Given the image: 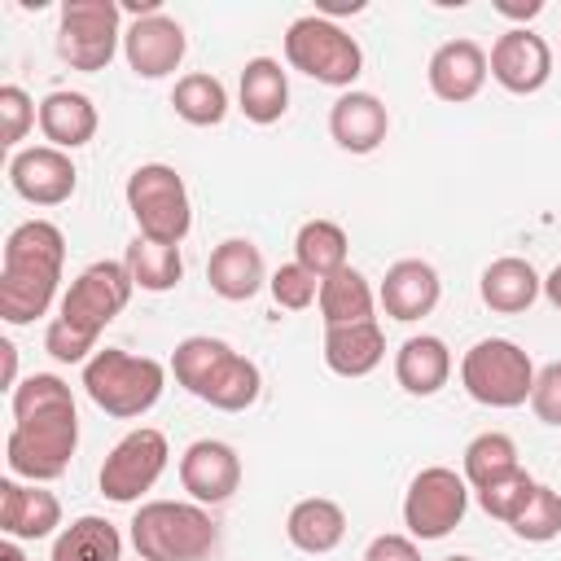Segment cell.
<instances>
[{
    "instance_id": "cell-1",
    "label": "cell",
    "mask_w": 561,
    "mask_h": 561,
    "mask_svg": "<svg viewBox=\"0 0 561 561\" xmlns=\"http://www.w3.org/2000/svg\"><path fill=\"white\" fill-rule=\"evenodd\" d=\"M13 430L4 438V465L22 482H57L79 447L75 394L53 373H31L9 394Z\"/></svg>"
},
{
    "instance_id": "cell-2",
    "label": "cell",
    "mask_w": 561,
    "mask_h": 561,
    "mask_svg": "<svg viewBox=\"0 0 561 561\" xmlns=\"http://www.w3.org/2000/svg\"><path fill=\"white\" fill-rule=\"evenodd\" d=\"M131 289L136 280L127 263H114V259L88 263L61 294V307L44 329V351L57 364H88L96 355L101 329L131 302Z\"/></svg>"
},
{
    "instance_id": "cell-3",
    "label": "cell",
    "mask_w": 561,
    "mask_h": 561,
    "mask_svg": "<svg viewBox=\"0 0 561 561\" xmlns=\"http://www.w3.org/2000/svg\"><path fill=\"white\" fill-rule=\"evenodd\" d=\"M66 267V237L48 219H26L4 237L0 263V320L31 324L48 316Z\"/></svg>"
},
{
    "instance_id": "cell-4",
    "label": "cell",
    "mask_w": 561,
    "mask_h": 561,
    "mask_svg": "<svg viewBox=\"0 0 561 561\" xmlns=\"http://www.w3.org/2000/svg\"><path fill=\"white\" fill-rule=\"evenodd\" d=\"M171 373L193 399H202L219 412H245L263 394L259 364L245 359L241 351H232L224 337H210V333L184 337L171 351Z\"/></svg>"
},
{
    "instance_id": "cell-5",
    "label": "cell",
    "mask_w": 561,
    "mask_h": 561,
    "mask_svg": "<svg viewBox=\"0 0 561 561\" xmlns=\"http://www.w3.org/2000/svg\"><path fill=\"white\" fill-rule=\"evenodd\" d=\"M219 543V526L206 504L149 500L131 517V548L140 561H206Z\"/></svg>"
},
{
    "instance_id": "cell-6",
    "label": "cell",
    "mask_w": 561,
    "mask_h": 561,
    "mask_svg": "<svg viewBox=\"0 0 561 561\" xmlns=\"http://www.w3.org/2000/svg\"><path fill=\"white\" fill-rule=\"evenodd\" d=\"M83 390L105 416L136 421L162 399L167 368L158 359H149V355H131V351L105 346L83 364Z\"/></svg>"
},
{
    "instance_id": "cell-7",
    "label": "cell",
    "mask_w": 561,
    "mask_h": 561,
    "mask_svg": "<svg viewBox=\"0 0 561 561\" xmlns=\"http://www.w3.org/2000/svg\"><path fill=\"white\" fill-rule=\"evenodd\" d=\"M285 61L294 70H302L307 79H316V83L351 92V83L364 70V48L333 18L307 13V18H294L289 31H285Z\"/></svg>"
},
{
    "instance_id": "cell-8",
    "label": "cell",
    "mask_w": 561,
    "mask_h": 561,
    "mask_svg": "<svg viewBox=\"0 0 561 561\" xmlns=\"http://www.w3.org/2000/svg\"><path fill=\"white\" fill-rule=\"evenodd\" d=\"M535 359L513 337H482L460 359V386L482 408H522L535 390Z\"/></svg>"
},
{
    "instance_id": "cell-9",
    "label": "cell",
    "mask_w": 561,
    "mask_h": 561,
    "mask_svg": "<svg viewBox=\"0 0 561 561\" xmlns=\"http://www.w3.org/2000/svg\"><path fill=\"white\" fill-rule=\"evenodd\" d=\"M127 210L140 228V237L149 241H167L180 245L193 228V202L184 188V175L167 162H145L127 175Z\"/></svg>"
},
{
    "instance_id": "cell-10",
    "label": "cell",
    "mask_w": 561,
    "mask_h": 561,
    "mask_svg": "<svg viewBox=\"0 0 561 561\" xmlns=\"http://www.w3.org/2000/svg\"><path fill=\"white\" fill-rule=\"evenodd\" d=\"M123 44V4L118 0H66L57 22V57L70 70L96 75L114 61Z\"/></svg>"
},
{
    "instance_id": "cell-11",
    "label": "cell",
    "mask_w": 561,
    "mask_h": 561,
    "mask_svg": "<svg viewBox=\"0 0 561 561\" xmlns=\"http://www.w3.org/2000/svg\"><path fill=\"white\" fill-rule=\"evenodd\" d=\"M469 513V482L447 465H430L408 482L403 495V526L412 539H443Z\"/></svg>"
},
{
    "instance_id": "cell-12",
    "label": "cell",
    "mask_w": 561,
    "mask_h": 561,
    "mask_svg": "<svg viewBox=\"0 0 561 561\" xmlns=\"http://www.w3.org/2000/svg\"><path fill=\"white\" fill-rule=\"evenodd\" d=\"M167 456H171V447H167V434H162V430L140 425V430L123 434V438L110 447V456H105V465H101V473H96L101 495L114 500V504H136V500L162 478Z\"/></svg>"
},
{
    "instance_id": "cell-13",
    "label": "cell",
    "mask_w": 561,
    "mask_h": 561,
    "mask_svg": "<svg viewBox=\"0 0 561 561\" xmlns=\"http://www.w3.org/2000/svg\"><path fill=\"white\" fill-rule=\"evenodd\" d=\"M491 79L504 88V92H517V96H530L539 92L548 79H552V48L543 35H535L530 26H508L495 44H491Z\"/></svg>"
},
{
    "instance_id": "cell-14",
    "label": "cell",
    "mask_w": 561,
    "mask_h": 561,
    "mask_svg": "<svg viewBox=\"0 0 561 561\" xmlns=\"http://www.w3.org/2000/svg\"><path fill=\"white\" fill-rule=\"evenodd\" d=\"M9 184L31 206H61L79 188V171H75V162H70L66 149L31 145V149H18L9 158Z\"/></svg>"
},
{
    "instance_id": "cell-15",
    "label": "cell",
    "mask_w": 561,
    "mask_h": 561,
    "mask_svg": "<svg viewBox=\"0 0 561 561\" xmlns=\"http://www.w3.org/2000/svg\"><path fill=\"white\" fill-rule=\"evenodd\" d=\"M184 53H188L184 26L167 13L131 18V26L123 31V57H127L131 75H140V79H162V75L180 70Z\"/></svg>"
},
{
    "instance_id": "cell-16",
    "label": "cell",
    "mask_w": 561,
    "mask_h": 561,
    "mask_svg": "<svg viewBox=\"0 0 561 561\" xmlns=\"http://www.w3.org/2000/svg\"><path fill=\"white\" fill-rule=\"evenodd\" d=\"M180 486L193 504H224L241 486V456L224 438H197L180 456Z\"/></svg>"
},
{
    "instance_id": "cell-17",
    "label": "cell",
    "mask_w": 561,
    "mask_h": 561,
    "mask_svg": "<svg viewBox=\"0 0 561 561\" xmlns=\"http://www.w3.org/2000/svg\"><path fill=\"white\" fill-rule=\"evenodd\" d=\"M486 75H491V66H486V48L478 39H447V44H438L434 57H430V70H425L430 92L438 101H447V105L473 101L482 92Z\"/></svg>"
},
{
    "instance_id": "cell-18",
    "label": "cell",
    "mask_w": 561,
    "mask_h": 561,
    "mask_svg": "<svg viewBox=\"0 0 561 561\" xmlns=\"http://www.w3.org/2000/svg\"><path fill=\"white\" fill-rule=\"evenodd\" d=\"M61 526V500L44 482L0 478V530L9 539H48Z\"/></svg>"
},
{
    "instance_id": "cell-19",
    "label": "cell",
    "mask_w": 561,
    "mask_h": 561,
    "mask_svg": "<svg viewBox=\"0 0 561 561\" xmlns=\"http://www.w3.org/2000/svg\"><path fill=\"white\" fill-rule=\"evenodd\" d=\"M377 298H381V307H386L390 320L412 324V320H421V316H430L438 307L443 280H438L434 263H425V259H399V263L386 267Z\"/></svg>"
},
{
    "instance_id": "cell-20",
    "label": "cell",
    "mask_w": 561,
    "mask_h": 561,
    "mask_svg": "<svg viewBox=\"0 0 561 561\" xmlns=\"http://www.w3.org/2000/svg\"><path fill=\"white\" fill-rule=\"evenodd\" d=\"M386 131H390V110L373 92L351 88L329 105V136L346 153H373L386 140Z\"/></svg>"
},
{
    "instance_id": "cell-21",
    "label": "cell",
    "mask_w": 561,
    "mask_h": 561,
    "mask_svg": "<svg viewBox=\"0 0 561 561\" xmlns=\"http://www.w3.org/2000/svg\"><path fill=\"white\" fill-rule=\"evenodd\" d=\"M206 280L210 289L224 298V302H245L254 298L263 285H267V263H263V250L245 237H228L210 250V263H206Z\"/></svg>"
},
{
    "instance_id": "cell-22",
    "label": "cell",
    "mask_w": 561,
    "mask_h": 561,
    "mask_svg": "<svg viewBox=\"0 0 561 561\" xmlns=\"http://www.w3.org/2000/svg\"><path fill=\"white\" fill-rule=\"evenodd\" d=\"M478 294L491 311L500 316H517V311H530L543 294V276L530 267V259H517V254H504V259H491L478 276Z\"/></svg>"
},
{
    "instance_id": "cell-23",
    "label": "cell",
    "mask_w": 561,
    "mask_h": 561,
    "mask_svg": "<svg viewBox=\"0 0 561 561\" xmlns=\"http://www.w3.org/2000/svg\"><path fill=\"white\" fill-rule=\"evenodd\" d=\"M237 110L267 127V123H280L285 110H289V79L280 70L276 57H250L241 66V83H237Z\"/></svg>"
},
{
    "instance_id": "cell-24",
    "label": "cell",
    "mask_w": 561,
    "mask_h": 561,
    "mask_svg": "<svg viewBox=\"0 0 561 561\" xmlns=\"http://www.w3.org/2000/svg\"><path fill=\"white\" fill-rule=\"evenodd\" d=\"M447 377H451V351H447L443 337L416 333V337H408V342L394 351V381H399L408 394L430 399V394H438V390L447 386Z\"/></svg>"
},
{
    "instance_id": "cell-25",
    "label": "cell",
    "mask_w": 561,
    "mask_h": 561,
    "mask_svg": "<svg viewBox=\"0 0 561 561\" xmlns=\"http://www.w3.org/2000/svg\"><path fill=\"white\" fill-rule=\"evenodd\" d=\"M96 105H92V96H83V92H48L44 101H39V131H44V140L53 145V149H83L92 136H96Z\"/></svg>"
},
{
    "instance_id": "cell-26",
    "label": "cell",
    "mask_w": 561,
    "mask_h": 561,
    "mask_svg": "<svg viewBox=\"0 0 561 561\" xmlns=\"http://www.w3.org/2000/svg\"><path fill=\"white\" fill-rule=\"evenodd\" d=\"M386 359V333L377 320L324 329V364L337 377H368Z\"/></svg>"
},
{
    "instance_id": "cell-27",
    "label": "cell",
    "mask_w": 561,
    "mask_h": 561,
    "mask_svg": "<svg viewBox=\"0 0 561 561\" xmlns=\"http://www.w3.org/2000/svg\"><path fill=\"white\" fill-rule=\"evenodd\" d=\"M285 535L298 552H311V557H324L333 552L342 539H346V513L337 500H324V495H307L289 508L285 517Z\"/></svg>"
},
{
    "instance_id": "cell-28",
    "label": "cell",
    "mask_w": 561,
    "mask_h": 561,
    "mask_svg": "<svg viewBox=\"0 0 561 561\" xmlns=\"http://www.w3.org/2000/svg\"><path fill=\"white\" fill-rule=\"evenodd\" d=\"M320 320H324V329H337V324H359V320H377L373 316V285H368V276L359 272V267H342V272H333V276H324L320 280Z\"/></svg>"
},
{
    "instance_id": "cell-29",
    "label": "cell",
    "mask_w": 561,
    "mask_h": 561,
    "mask_svg": "<svg viewBox=\"0 0 561 561\" xmlns=\"http://www.w3.org/2000/svg\"><path fill=\"white\" fill-rule=\"evenodd\" d=\"M53 561H123V535L114 522L83 513L53 539Z\"/></svg>"
},
{
    "instance_id": "cell-30",
    "label": "cell",
    "mask_w": 561,
    "mask_h": 561,
    "mask_svg": "<svg viewBox=\"0 0 561 561\" xmlns=\"http://www.w3.org/2000/svg\"><path fill=\"white\" fill-rule=\"evenodd\" d=\"M346 254H351V241L342 232V224L333 219H307L294 237V263H302L311 276H333L346 267Z\"/></svg>"
},
{
    "instance_id": "cell-31",
    "label": "cell",
    "mask_w": 561,
    "mask_h": 561,
    "mask_svg": "<svg viewBox=\"0 0 561 561\" xmlns=\"http://www.w3.org/2000/svg\"><path fill=\"white\" fill-rule=\"evenodd\" d=\"M136 289L145 294H167L180 285L184 276V259H180V245H167V241H149V237H136L123 254Z\"/></svg>"
},
{
    "instance_id": "cell-32",
    "label": "cell",
    "mask_w": 561,
    "mask_h": 561,
    "mask_svg": "<svg viewBox=\"0 0 561 561\" xmlns=\"http://www.w3.org/2000/svg\"><path fill=\"white\" fill-rule=\"evenodd\" d=\"M171 110L188 123V127H219L224 114H228V88L206 75V70H193L184 79H175L171 88Z\"/></svg>"
},
{
    "instance_id": "cell-33",
    "label": "cell",
    "mask_w": 561,
    "mask_h": 561,
    "mask_svg": "<svg viewBox=\"0 0 561 561\" xmlns=\"http://www.w3.org/2000/svg\"><path fill=\"white\" fill-rule=\"evenodd\" d=\"M513 469H522L517 443H513L508 434H500V430H486V434H478V438L465 447V482H469L473 491H482V486L508 478Z\"/></svg>"
},
{
    "instance_id": "cell-34",
    "label": "cell",
    "mask_w": 561,
    "mask_h": 561,
    "mask_svg": "<svg viewBox=\"0 0 561 561\" xmlns=\"http://www.w3.org/2000/svg\"><path fill=\"white\" fill-rule=\"evenodd\" d=\"M513 526V535L517 539H526V543H548V539H557L561 535V491H552V486H535L530 491V500L522 504V513L508 522Z\"/></svg>"
},
{
    "instance_id": "cell-35",
    "label": "cell",
    "mask_w": 561,
    "mask_h": 561,
    "mask_svg": "<svg viewBox=\"0 0 561 561\" xmlns=\"http://www.w3.org/2000/svg\"><path fill=\"white\" fill-rule=\"evenodd\" d=\"M535 486H539V482H535L526 469H513L508 478H500V482H491V486H482V491H473V495H478V504H482L486 517H495V522L508 526V522L522 513V504L530 500Z\"/></svg>"
},
{
    "instance_id": "cell-36",
    "label": "cell",
    "mask_w": 561,
    "mask_h": 561,
    "mask_svg": "<svg viewBox=\"0 0 561 561\" xmlns=\"http://www.w3.org/2000/svg\"><path fill=\"white\" fill-rule=\"evenodd\" d=\"M267 289H272L276 307H285V311H307V307L320 298V276H311L302 263H280V267L267 276Z\"/></svg>"
},
{
    "instance_id": "cell-37",
    "label": "cell",
    "mask_w": 561,
    "mask_h": 561,
    "mask_svg": "<svg viewBox=\"0 0 561 561\" xmlns=\"http://www.w3.org/2000/svg\"><path fill=\"white\" fill-rule=\"evenodd\" d=\"M35 118H39V110H35V101L26 96V88L4 83V88H0V145L18 153V145L26 140V131L35 127Z\"/></svg>"
},
{
    "instance_id": "cell-38",
    "label": "cell",
    "mask_w": 561,
    "mask_h": 561,
    "mask_svg": "<svg viewBox=\"0 0 561 561\" xmlns=\"http://www.w3.org/2000/svg\"><path fill=\"white\" fill-rule=\"evenodd\" d=\"M530 412L543 425H561V359L543 364L535 373V390H530Z\"/></svg>"
},
{
    "instance_id": "cell-39",
    "label": "cell",
    "mask_w": 561,
    "mask_h": 561,
    "mask_svg": "<svg viewBox=\"0 0 561 561\" xmlns=\"http://www.w3.org/2000/svg\"><path fill=\"white\" fill-rule=\"evenodd\" d=\"M364 561H421V548L412 535H377L364 548Z\"/></svg>"
},
{
    "instance_id": "cell-40",
    "label": "cell",
    "mask_w": 561,
    "mask_h": 561,
    "mask_svg": "<svg viewBox=\"0 0 561 561\" xmlns=\"http://www.w3.org/2000/svg\"><path fill=\"white\" fill-rule=\"evenodd\" d=\"M495 13H504V18H539L543 13V0H526V4H517V0H495Z\"/></svg>"
},
{
    "instance_id": "cell-41",
    "label": "cell",
    "mask_w": 561,
    "mask_h": 561,
    "mask_svg": "<svg viewBox=\"0 0 561 561\" xmlns=\"http://www.w3.org/2000/svg\"><path fill=\"white\" fill-rule=\"evenodd\" d=\"M0 368H4V390L13 394V386H18V346L13 342H0Z\"/></svg>"
},
{
    "instance_id": "cell-42",
    "label": "cell",
    "mask_w": 561,
    "mask_h": 561,
    "mask_svg": "<svg viewBox=\"0 0 561 561\" xmlns=\"http://www.w3.org/2000/svg\"><path fill=\"white\" fill-rule=\"evenodd\" d=\"M543 298H548V302L561 311V263H557V267L543 276Z\"/></svg>"
},
{
    "instance_id": "cell-43",
    "label": "cell",
    "mask_w": 561,
    "mask_h": 561,
    "mask_svg": "<svg viewBox=\"0 0 561 561\" xmlns=\"http://www.w3.org/2000/svg\"><path fill=\"white\" fill-rule=\"evenodd\" d=\"M0 561H26V552L18 548V539H4L0 543Z\"/></svg>"
},
{
    "instance_id": "cell-44",
    "label": "cell",
    "mask_w": 561,
    "mask_h": 561,
    "mask_svg": "<svg viewBox=\"0 0 561 561\" xmlns=\"http://www.w3.org/2000/svg\"><path fill=\"white\" fill-rule=\"evenodd\" d=\"M443 561H473V557H465V552H456V557H443Z\"/></svg>"
}]
</instances>
